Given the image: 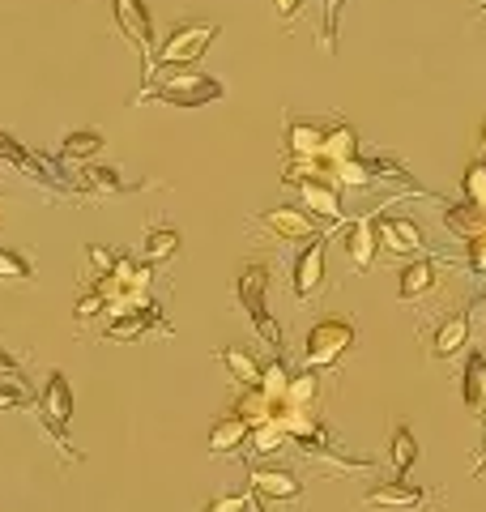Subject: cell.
<instances>
[{
  "instance_id": "cell-1",
  "label": "cell",
  "mask_w": 486,
  "mask_h": 512,
  "mask_svg": "<svg viewBox=\"0 0 486 512\" xmlns=\"http://www.w3.org/2000/svg\"><path fill=\"white\" fill-rule=\"evenodd\" d=\"M158 99L171 107H205L222 99V82L209 73H197L192 64H180V69H154L145 77V90L137 94V103Z\"/></svg>"
},
{
  "instance_id": "cell-2",
  "label": "cell",
  "mask_w": 486,
  "mask_h": 512,
  "mask_svg": "<svg viewBox=\"0 0 486 512\" xmlns=\"http://www.w3.org/2000/svg\"><path fill=\"white\" fill-rule=\"evenodd\" d=\"M235 299H239V308L248 312L252 329L261 333L269 346H282V329H278V320L269 316V265L265 261H248V265L239 269Z\"/></svg>"
},
{
  "instance_id": "cell-3",
  "label": "cell",
  "mask_w": 486,
  "mask_h": 512,
  "mask_svg": "<svg viewBox=\"0 0 486 512\" xmlns=\"http://www.w3.org/2000/svg\"><path fill=\"white\" fill-rule=\"evenodd\" d=\"M39 423H43L47 436H52V444L60 448V457H64V461H77L73 444H69L73 389H69V380H64L60 367H52V372H47V384H43V393H39Z\"/></svg>"
},
{
  "instance_id": "cell-4",
  "label": "cell",
  "mask_w": 486,
  "mask_h": 512,
  "mask_svg": "<svg viewBox=\"0 0 486 512\" xmlns=\"http://www.w3.org/2000/svg\"><path fill=\"white\" fill-rule=\"evenodd\" d=\"M218 39V26L214 22H184V26H175L167 43L154 52V69H180V64H197L205 52H209V43Z\"/></svg>"
},
{
  "instance_id": "cell-5",
  "label": "cell",
  "mask_w": 486,
  "mask_h": 512,
  "mask_svg": "<svg viewBox=\"0 0 486 512\" xmlns=\"http://www.w3.org/2000/svg\"><path fill=\"white\" fill-rule=\"evenodd\" d=\"M111 13H116V26L128 39V47L141 56V73L150 77L154 73V22H150L145 0H111Z\"/></svg>"
},
{
  "instance_id": "cell-6",
  "label": "cell",
  "mask_w": 486,
  "mask_h": 512,
  "mask_svg": "<svg viewBox=\"0 0 486 512\" xmlns=\"http://www.w3.org/2000/svg\"><path fill=\"white\" fill-rule=\"evenodd\" d=\"M350 346H354L350 320H320V325H312V333H307V342H303V367H312V372L316 367H333Z\"/></svg>"
},
{
  "instance_id": "cell-7",
  "label": "cell",
  "mask_w": 486,
  "mask_h": 512,
  "mask_svg": "<svg viewBox=\"0 0 486 512\" xmlns=\"http://www.w3.org/2000/svg\"><path fill=\"white\" fill-rule=\"evenodd\" d=\"M162 329V333H171V325L162 320V312H158V303H145V308H128V312H116L111 316V325L103 329V338L107 342H137V338H145L150 329Z\"/></svg>"
},
{
  "instance_id": "cell-8",
  "label": "cell",
  "mask_w": 486,
  "mask_h": 512,
  "mask_svg": "<svg viewBox=\"0 0 486 512\" xmlns=\"http://www.w3.org/2000/svg\"><path fill=\"white\" fill-rule=\"evenodd\" d=\"M290 286H295V299H312L324 286V235H312L307 239V248L295 256Z\"/></svg>"
},
{
  "instance_id": "cell-9",
  "label": "cell",
  "mask_w": 486,
  "mask_h": 512,
  "mask_svg": "<svg viewBox=\"0 0 486 512\" xmlns=\"http://www.w3.org/2000/svg\"><path fill=\"white\" fill-rule=\"evenodd\" d=\"M261 227H265L269 235L286 239V244H299V239H312V235H320V227H316V214L299 210V205H278V210H265V214H261Z\"/></svg>"
},
{
  "instance_id": "cell-10",
  "label": "cell",
  "mask_w": 486,
  "mask_h": 512,
  "mask_svg": "<svg viewBox=\"0 0 486 512\" xmlns=\"http://www.w3.org/2000/svg\"><path fill=\"white\" fill-rule=\"evenodd\" d=\"M248 483H252L256 500H299L303 495V483L282 466H252Z\"/></svg>"
},
{
  "instance_id": "cell-11",
  "label": "cell",
  "mask_w": 486,
  "mask_h": 512,
  "mask_svg": "<svg viewBox=\"0 0 486 512\" xmlns=\"http://www.w3.org/2000/svg\"><path fill=\"white\" fill-rule=\"evenodd\" d=\"M376 235H380V248L393 252V256H405V252H418V248H423V231H418L414 218H393V214H384V218L376 222Z\"/></svg>"
},
{
  "instance_id": "cell-12",
  "label": "cell",
  "mask_w": 486,
  "mask_h": 512,
  "mask_svg": "<svg viewBox=\"0 0 486 512\" xmlns=\"http://www.w3.org/2000/svg\"><path fill=\"white\" fill-rule=\"evenodd\" d=\"M295 188H299L307 214L329 218V222L342 218V197H337V184H333V180H299Z\"/></svg>"
},
{
  "instance_id": "cell-13",
  "label": "cell",
  "mask_w": 486,
  "mask_h": 512,
  "mask_svg": "<svg viewBox=\"0 0 486 512\" xmlns=\"http://www.w3.org/2000/svg\"><path fill=\"white\" fill-rule=\"evenodd\" d=\"M363 504H367V508H423V504H427V491L414 487V483H405V478H397V483L371 487V491L363 495Z\"/></svg>"
},
{
  "instance_id": "cell-14",
  "label": "cell",
  "mask_w": 486,
  "mask_h": 512,
  "mask_svg": "<svg viewBox=\"0 0 486 512\" xmlns=\"http://www.w3.org/2000/svg\"><path fill=\"white\" fill-rule=\"evenodd\" d=\"M278 423L286 427V436L295 440L299 448H303V444H324V440H329V431H324V423L312 414V406H286V410L278 414Z\"/></svg>"
},
{
  "instance_id": "cell-15",
  "label": "cell",
  "mask_w": 486,
  "mask_h": 512,
  "mask_svg": "<svg viewBox=\"0 0 486 512\" xmlns=\"http://www.w3.org/2000/svg\"><path fill=\"white\" fill-rule=\"evenodd\" d=\"M286 410V402H278V397H269L261 384L256 389H243L239 397H235V406H231V414H239V419H248L252 427L256 423H269V419H278V414Z\"/></svg>"
},
{
  "instance_id": "cell-16",
  "label": "cell",
  "mask_w": 486,
  "mask_h": 512,
  "mask_svg": "<svg viewBox=\"0 0 486 512\" xmlns=\"http://www.w3.org/2000/svg\"><path fill=\"white\" fill-rule=\"evenodd\" d=\"M248 431H252L248 419H239V414H226V419H218L214 427H209V453H214V457L239 453V448L248 444Z\"/></svg>"
},
{
  "instance_id": "cell-17",
  "label": "cell",
  "mask_w": 486,
  "mask_h": 512,
  "mask_svg": "<svg viewBox=\"0 0 486 512\" xmlns=\"http://www.w3.org/2000/svg\"><path fill=\"white\" fill-rule=\"evenodd\" d=\"M346 252H350V265L354 269H371V265H376V252H380L376 222H371V218L354 222V227L346 231Z\"/></svg>"
},
{
  "instance_id": "cell-18",
  "label": "cell",
  "mask_w": 486,
  "mask_h": 512,
  "mask_svg": "<svg viewBox=\"0 0 486 512\" xmlns=\"http://www.w3.org/2000/svg\"><path fill=\"white\" fill-rule=\"evenodd\" d=\"M218 359H222V367L231 372V380L239 384V389H256V384H261L265 363L256 359L252 350H243V346H226V350H218Z\"/></svg>"
},
{
  "instance_id": "cell-19",
  "label": "cell",
  "mask_w": 486,
  "mask_h": 512,
  "mask_svg": "<svg viewBox=\"0 0 486 512\" xmlns=\"http://www.w3.org/2000/svg\"><path fill=\"white\" fill-rule=\"evenodd\" d=\"M444 227L452 235H461V239H474V235L486 231V210L474 205V201H452L444 210Z\"/></svg>"
},
{
  "instance_id": "cell-20",
  "label": "cell",
  "mask_w": 486,
  "mask_h": 512,
  "mask_svg": "<svg viewBox=\"0 0 486 512\" xmlns=\"http://www.w3.org/2000/svg\"><path fill=\"white\" fill-rule=\"evenodd\" d=\"M324 146V124L316 120H290L286 124V150L290 158H312Z\"/></svg>"
},
{
  "instance_id": "cell-21",
  "label": "cell",
  "mask_w": 486,
  "mask_h": 512,
  "mask_svg": "<svg viewBox=\"0 0 486 512\" xmlns=\"http://www.w3.org/2000/svg\"><path fill=\"white\" fill-rule=\"evenodd\" d=\"M469 342V316L457 312V316H448L440 333H435V342H431V355L435 359H452V355H461V346Z\"/></svg>"
},
{
  "instance_id": "cell-22",
  "label": "cell",
  "mask_w": 486,
  "mask_h": 512,
  "mask_svg": "<svg viewBox=\"0 0 486 512\" xmlns=\"http://www.w3.org/2000/svg\"><path fill=\"white\" fill-rule=\"evenodd\" d=\"M359 154V133H354L350 124H333V128H324V146H320V158H329L333 171L337 163H346V158Z\"/></svg>"
},
{
  "instance_id": "cell-23",
  "label": "cell",
  "mask_w": 486,
  "mask_h": 512,
  "mask_svg": "<svg viewBox=\"0 0 486 512\" xmlns=\"http://www.w3.org/2000/svg\"><path fill=\"white\" fill-rule=\"evenodd\" d=\"M435 278H440V269H435V261H414V265H405L401 269V286H397V295L401 299H423L431 286H435Z\"/></svg>"
},
{
  "instance_id": "cell-24",
  "label": "cell",
  "mask_w": 486,
  "mask_h": 512,
  "mask_svg": "<svg viewBox=\"0 0 486 512\" xmlns=\"http://www.w3.org/2000/svg\"><path fill=\"white\" fill-rule=\"evenodd\" d=\"M299 453H307V457H312L316 466H324V470H342V474H367V470H371V461L342 457L337 448H329V440H324V444H303Z\"/></svg>"
},
{
  "instance_id": "cell-25",
  "label": "cell",
  "mask_w": 486,
  "mask_h": 512,
  "mask_svg": "<svg viewBox=\"0 0 486 512\" xmlns=\"http://www.w3.org/2000/svg\"><path fill=\"white\" fill-rule=\"evenodd\" d=\"M180 231H171V227H154V231H145V261L150 265H162V261H171L175 252H180Z\"/></svg>"
},
{
  "instance_id": "cell-26",
  "label": "cell",
  "mask_w": 486,
  "mask_h": 512,
  "mask_svg": "<svg viewBox=\"0 0 486 512\" xmlns=\"http://www.w3.org/2000/svg\"><path fill=\"white\" fill-rule=\"evenodd\" d=\"M388 461H393L397 478L410 474V466L418 461V440H414L410 427H397V431H393V444H388Z\"/></svg>"
},
{
  "instance_id": "cell-27",
  "label": "cell",
  "mask_w": 486,
  "mask_h": 512,
  "mask_svg": "<svg viewBox=\"0 0 486 512\" xmlns=\"http://www.w3.org/2000/svg\"><path fill=\"white\" fill-rule=\"evenodd\" d=\"M461 393H465V406L478 414L482 397H486V359H482V355H469L465 376H461Z\"/></svg>"
},
{
  "instance_id": "cell-28",
  "label": "cell",
  "mask_w": 486,
  "mask_h": 512,
  "mask_svg": "<svg viewBox=\"0 0 486 512\" xmlns=\"http://www.w3.org/2000/svg\"><path fill=\"white\" fill-rule=\"evenodd\" d=\"M103 150V133H94V128H77V133L64 137L60 146V163H77V158H90Z\"/></svg>"
},
{
  "instance_id": "cell-29",
  "label": "cell",
  "mask_w": 486,
  "mask_h": 512,
  "mask_svg": "<svg viewBox=\"0 0 486 512\" xmlns=\"http://www.w3.org/2000/svg\"><path fill=\"white\" fill-rule=\"evenodd\" d=\"M286 427L278 423V419H269V423H256L252 431H248V444H252V453H261V457H269V453H278V448H286Z\"/></svg>"
},
{
  "instance_id": "cell-30",
  "label": "cell",
  "mask_w": 486,
  "mask_h": 512,
  "mask_svg": "<svg viewBox=\"0 0 486 512\" xmlns=\"http://www.w3.org/2000/svg\"><path fill=\"white\" fill-rule=\"evenodd\" d=\"M333 180H337V188H367V184H376V171H371V163H363V158L354 154V158H346V163H337Z\"/></svg>"
},
{
  "instance_id": "cell-31",
  "label": "cell",
  "mask_w": 486,
  "mask_h": 512,
  "mask_svg": "<svg viewBox=\"0 0 486 512\" xmlns=\"http://www.w3.org/2000/svg\"><path fill=\"white\" fill-rule=\"evenodd\" d=\"M0 282L30 286V282H35V269H30V261H26L22 252H13V248H0Z\"/></svg>"
},
{
  "instance_id": "cell-32",
  "label": "cell",
  "mask_w": 486,
  "mask_h": 512,
  "mask_svg": "<svg viewBox=\"0 0 486 512\" xmlns=\"http://www.w3.org/2000/svg\"><path fill=\"white\" fill-rule=\"evenodd\" d=\"M81 188L86 192H128L133 184H124L120 171H111V167H90V171H81Z\"/></svg>"
},
{
  "instance_id": "cell-33",
  "label": "cell",
  "mask_w": 486,
  "mask_h": 512,
  "mask_svg": "<svg viewBox=\"0 0 486 512\" xmlns=\"http://www.w3.org/2000/svg\"><path fill=\"white\" fill-rule=\"evenodd\" d=\"M316 393H320V380H316V372H312V367H307V372L290 376L286 406H312V402H316Z\"/></svg>"
},
{
  "instance_id": "cell-34",
  "label": "cell",
  "mask_w": 486,
  "mask_h": 512,
  "mask_svg": "<svg viewBox=\"0 0 486 512\" xmlns=\"http://www.w3.org/2000/svg\"><path fill=\"white\" fill-rule=\"evenodd\" d=\"M290 367L282 363V359H273V363H265V372H261V389L269 393V397H278V402H286V389H290Z\"/></svg>"
},
{
  "instance_id": "cell-35",
  "label": "cell",
  "mask_w": 486,
  "mask_h": 512,
  "mask_svg": "<svg viewBox=\"0 0 486 512\" xmlns=\"http://www.w3.org/2000/svg\"><path fill=\"white\" fill-rule=\"evenodd\" d=\"M461 188H465V201H474V205H482V210H486V163H482V158L465 167Z\"/></svg>"
},
{
  "instance_id": "cell-36",
  "label": "cell",
  "mask_w": 486,
  "mask_h": 512,
  "mask_svg": "<svg viewBox=\"0 0 486 512\" xmlns=\"http://www.w3.org/2000/svg\"><path fill=\"white\" fill-rule=\"evenodd\" d=\"M99 312H107V299H103L99 291L81 295V299L73 303V320H77V325H90V320H94V316H99Z\"/></svg>"
},
{
  "instance_id": "cell-37",
  "label": "cell",
  "mask_w": 486,
  "mask_h": 512,
  "mask_svg": "<svg viewBox=\"0 0 486 512\" xmlns=\"http://www.w3.org/2000/svg\"><path fill=\"white\" fill-rule=\"evenodd\" d=\"M22 406H30V389L22 380H5L0 384V410H22Z\"/></svg>"
},
{
  "instance_id": "cell-38",
  "label": "cell",
  "mask_w": 486,
  "mask_h": 512,
  "mask_svg": "<svg viewBox=\"0 0 486 512\" xmlns=\"http://www.w3.org/2000/svg\"><path fill=\"white\" fill-rule=\"evenodd\" d=\"M86 261L94 269V278H99V274H111V269H116V252L103 248V244H86Z\"/></svg>"
},
{
  "instance_id": "cell-39",
  "label": "cell",
  "mask_w": 486,
  "mask_h": 512,
  "mask_svg": "<svg viewBox=\"0 0 486 512\" xmlns=\"http://www.w3.org/2000/svg\"><path fill=\"white\" fill-rule=\"evenodd\" d=\"M0 163H18V167H30V154L13 141L9 133H0Z\"/></svg>"
},
{
  "instance_id": "cell-40",
  "label": "cell",
  "mask_w": 486,
  "mask_h": 512,
  "mask_svg": "<svg viewBox=\"0 0 486 512\" xmlns=\"http://www.w3.org/2000/svg\"><path fill=\"white\" fill-rule=\"evenodd\" d=\"M469 244V269H474L478 278H486V231L474 235V239H465Z\"/></svg>"
},
{
  "instance_id": "cell-41",
  "label": "cell",
  "mask_w": 486,
  "mask_h": 512,
  "mask_svg": "<svg viewBox=\"0 0 486 512\" xmlns=\"http://www.w3.org/2000/svg\"><path fill=\"white\" fill-rule=\"evenodd\" d=\"M201 512H248V495H222V500L205 504Z\"/></svg>"
},
{
  "instance_id": "cell-42",
  "label": "cell",
  "mask_w": 486,
  "mask_h": 512,
  "mask_svg": "<svg viewBox=\"0 0 486 512\" xmlns=\"http://www.w3.org/2000/svg\"><path fill=\"white\" fill-rule=\"evenodd\" d=\"M0 380H22V363L9 350H0Z\"/></svg>"
},
{
  "instance_id": "cell-43",
  "label": "cell",
  "mask_w": 486,
  "mask_h": 512,
  "mask_svg": "<svg viewBox=\"0 0 486 512\" xmlns=\"http://www.w3.org/2000/svg\"><path fill=\"white\" fill-rule=\"evenodd\" d=\"M273 5H278V18L290 22V18H295V13L303 9V0H273Z\"/></svg>"
},
{
  "instance_id": "cell-44",
  "label": "cell",
  "mask_w": 486,
  "mask_h": 512,
  "mask_svg": "<svg viewBox=\"0 0 486 512\" xmlns=\"http://www.w3.org/2000/svg\"><path fill=\"white\" fill-rule=\"evenodd\" d=\"M478 150H482V163H486V120H482V141H478Z\"/></svg>"
},
{
  "instance_id": "cell-45",
  "label": "cell",
  "mask_w": 486,
  "mask_h": 512,
  "mask_svg": "<svg viewBox=\"0 0 486 512\" xmlns=\"http://www.w3.org/2000/svg\"><path fill=\"white\" fill-rule=\"evenodd\" d=\"M482 312H486V295H482Z\"/></svg>"
}]
</instances>
